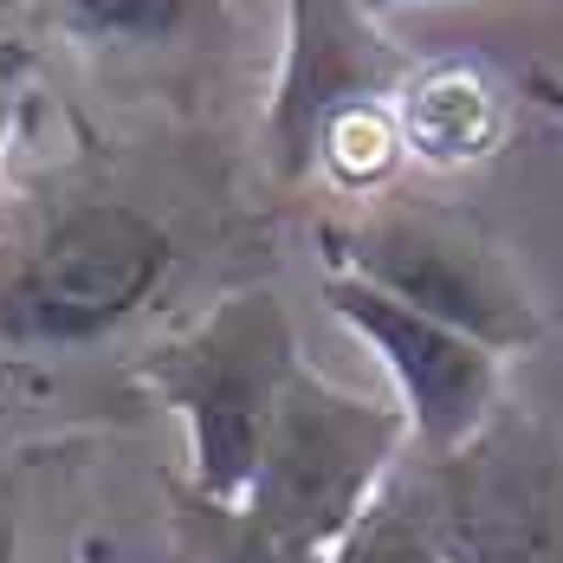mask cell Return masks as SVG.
<instances>
[{"label": "cell", "instance_id": "4", "mask_svg": "<svg viewBox=\"0 0 563 563\" xmlns=\"http://www.w3.org/2000/svg\"><path fill=\"white\" fill-rule=\"evenodd\" d=\"M383 486L441 563H563V441L511 401L448 453L401 448Z\"/></svg>", "mask_w": 563, "mask_h": 563}, {"label": "cell", "instance_id": "1", "mask_svg": "<svg viewBox=\"0 0 563 563\" xmlns=\"http://www.w3.org/2000/svg\"><path fill=\"white\" fill-rule=\"evenodd\" d=\"M188 240L163 201L136 195L117 163L0 195V389L98 369L169 311Z\"/></svg>", "mask_w": 563, "mask_h": 563}, {"label": "cell", "instance_id": "13", "mask_svg": "<svg viewBox=\"0 0 563 563\" xmlns=\"http://www.w3.org/2000/svg\"><path fill=\"white\" fill-rule=\"evenodd\" d=\"M525 98H531V104H544L551 117H563V71L531 65V71H525Z\"/></svg>", "mask_w": 563, "mask_h": 563}, {"label": "cell", "instance_id": "15", "mask_svg": "<svg viewBox=\"0 0 563 563\" xmlns=\"http://www.w3.org/2000/svg\"><path fill=\"white\" fill-rule=\"evenodd\" d=\"M369 13H389V7H408V0H363Z\"/></svg>", "mask_w": 563, "mask_h": 563}, {"label": "cell", "instance_id": "3", "mask_svg": "<svg viewBox=\"0 0 563 563\" xmlns=\"http://www.w3.org/2000/svg\"><path fill=\"white\" fill-rule=\"evenodd\" d=\"M318 246H324L331 273L376 285L395 305L486 343L493 356L531 350L544 338V311L511 273L499 240L441 201L363 195L356 214L318 227Z\"/></svg>", "mask_w": 563, "mask_h": 563}, {"label": "cell", "instance_id": "11", "mask_svg": "<svg viewBox=\"0 0 563 563\" xmlns=\"http://www.w3.org/2000/svg\"><path fill=\"white\" fill-rule=\"evenodd\" d=\"M331 563H441V558L428 551L421 525L401 511V499L389 486H376V499L356 511V525L331 544Z\"/></svg>", "mask_w": 563, "mask_h": 563}, {"label": "cell", "instance_id": "12", "mask_svg": "<svg viewBox=\"0 0 563 563\" xmlns=\"http://www.w3.org/2000/svg\"><path fill=\"white\" fill-rule=\"evenodd\" d=\"M40 85V46L20 33H0V169H7V143L26 117V98Z\"/></svg>", "mask_w": 563, "mask_h": 563}, {"label": "cell", "instance_id": "5", "mask_svg": "<svg viewBox=\"0 0 563 563\" xmlns=\"http://www.w3.org/2000/svg\"><path fill=\"white\" fill-rule=\"evenodd\" d=\"M401 448H408L401 408L350 395L331 376H318L311 363H298V376L285 383L279 408H273V428L260 441L240 511L285 544L331 558V544L376 499Z\"/></svg>", "mask_w": 563, "mask_h": 563}, {"label": "cell", "instance_id": "8", "mask_svg": "<svg viewBox=\"0 0 563 563\" xmlns=\"http://www.w3.org/2000/svg\"><path fill=\"white\" fill-rule=\"evenodd\" d=\"M395 130H401V156H421L441 169L479 163L506 130V104L479 65L434 58V65H415L408 85L395 91Z\"/></svg>", "mask_w": 563, "mask_h": 563}, {"label": "cell", "instance_id": "2", "mask_svg": "<svg viewBox=\"0 0 563 563\" xmlns=\"http://www.w3.org/2000/svg\"><path fill=\"white\" fill-rule=\"evenodd\" d=\"M291 305L273 285H233L195 324L143 343L130 363V389L181 415L188 428V493L240 506L260 441L273 428L285 383L298 376Z\"/></svg>", "mask_w": 563, "mask_h": 563}, {"label": "cell", "instance_id": "7", "mask_svg": "<svg viewBox=\"0 0 563 563\" xmlns=\"http://www.w3.org/2000/svg\"><path fill=\"white\" fill-rule=\"evenodd\" d=\"M324 305L395 376L401 415H408V448L448 453L486 428V415L499 408V356L486 343L460 338L448 324L383 298L376 285L343 279V273H324Z\"/></svg>", "mask_w": 563, "mask_h": 563}, {"label": "cell", "instance_id": "9", "mask_svg": "<svg viewBox=\"0 0 563 563\" xmlns=\"http://www.w3.org/2000/svg\"><path fill=\"white\" fill-rule=\"evenodd\" d=\"M85 53H181L221 26V0H26Z\"/></svg>", "mask_w": 563, "mask_h": 563}, {"label": "cell", "instance_id": "10", "mask_svg": "<svg viewBox=\"0 0 563 563\" xmlns=\"http://www.w3.org/2000/svg\"><path fill=\"white\" fill-rule=\"evenodd\" d=\"M175 531H181V551L188 563H331L305 544H285L266 525H253L240 506H214L201 493H175Z\"/></svg>", "mask_w": 563, "mask_h": 563}, {"label": "cell", "instance_id": "14", "mask_svg": "<svg viewBox=\"0 0 563 563\" xmlns=\"http://www.w3.org/2000/svg\"><path fill=\"white\" fill-rule=\"evenodd\" d=\"M0 563H20V538H13V511L0 506Z\"/></svg>", "mask_w": 563, "mask_h": 563}, {"label": "cell", "instance_id": "6", "mask_svg": "<svg viewBox=\"0 0 563 563\" xmlns=\"http://www.w3.org/2000/svg\"><path fill=\"white\" fill-rule=\"evenodd\" d=\"M415 58L363 0H285V58L266 104V163L285 188L318 169V143L356 111H389Z\"/></svg>", "mask_w": 563, "mask_h": 563}]
</instances>
